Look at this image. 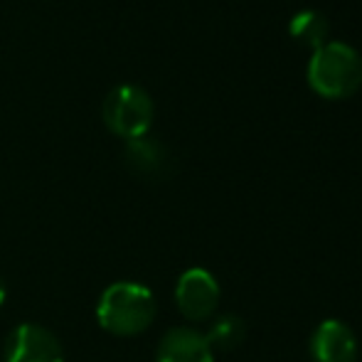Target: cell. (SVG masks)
<instances>
[{
	"label": "cell",
	"mask_w": 362,
	"mask_h": 362,
	"mask_svg": "<svg viewBox=\"0 0 362 362\" xmlns=\"http://www.w3.org/2000/svg\"><path fill=\"white\" fill-rule=\"evenodd\" d=\"M126 163L139 175H160L168 168V151L148 136L131 139L126 144Z\"/></svg>",
	"instance_id": "8"
},
{
	"label": "cell",
	"mask_w": 362,
	"mask_h": 362,
	"mask_svg": "<svg viewBox=\"0 0 362 362\" xmlns=\"http://www.w3.org/2000/svg\"><path fill=\"white\" fill-rule=\"evenodd\" d=\"M205 338L212 350L227 353V350H234L244 343V338H247V323L234 313L217 315V318H212Z\"/></svg>",
	"instance_id": "10"
},
{
	"label": "cell",
	"mask_w": 362,
	"mask_h": 362,
	"mask_svg": "<svg viewBox=\"0 0 362 362\" xmlns=\"http://www.w3.org/2000/svg\"><path fill=\"white\" fill-rule=\"evenodd\" d=\"M308 353L313 362H355L358 338L353 328L338 318H328L315 325L308 340Z\"/></svg>",
	"instance_id": "6"
},
{
	"label": "cell",
	"mask_w": 362,
	"mask_h": 362,
	"mask_svg": "<svg viewBox=\"0 0 362 362\" xmlns=\"http://www.w3.org/2000/svg\"><path fill=\"white\" fill-rule=\"evenodd\" d=\"M308 84L325 99H343L360 89L362 57L348 42H325L308 59Z\"/></svg>",
	"instance_id": "2"
},
{
	"label": "cell",
	"mask_w": 362,
	"mask_h": 362,
	"mask_svg": "<svg viewBox=\"0 0 362 362\" xmlns=\"http://www.w3.org/2000/svg\"><path fill=\"white\" fill-rule=\"evenodd\" d=\"M5 362H64L59 340L47 328L35 323H23L13 328L5 340Z\"/></svg>",
	"instance_id": "5"
},
{
	"label": "cell",
	"mask_w": 362,
	"mask_h": 362,
	"mask_svg": "<svg viewBox=\"0 0 362 362\" xmlns=\"http://www.w3.org/2000/svg\"><path fill=\"white\" fill-rule=\"evenodd\" d=\"M96 320L106 333L119 335V338L141 335L156 320V298L151 288L141 284L116 281L99 296Z\"/></svg>",
	"instance_id": "1"
},
{
	"label": "cell",
	"mask_w": 362,
	"mask_h": 362,
	"mask_svg": "<svg viewBox=\"0 0 362 362\" xmlns=\"http://www.w3.org/2000/svg\"><path fill=\"white\" fill-rule=\"evenodd\" d=\"M328 33H330V23L318 10H310V8L298 10L288 20V35L296 42L305 45V47L318 49L320 45L328 42Z\"/></svg>",
	"instance_id": "9"
},
{
	"label": "cell",
	"mask_w": 362,
	"mask_h": 362,
	"mask_svg": "<svg viewBox=\"0 0 362 362\" xmlns=\"http://www.w3.org/2000/svg\"><path fill=\"white\" fill-rule=\"evenodd\" d=\"M5 296H8V288H5V281L0 279V303H5Z\"/></svg>",
	"instance_id": "11"
},
{
	"label": "cell",
	"mask_w": 362,
	"mask_h": 362,
	"mask_svg": "<svg viewBox=\"0 0 362 362\" xmlns=\"http://www.w3.org/2000/svg\"><path fill=\"white\" fill-rule=\"evenodd\" d=\"M219 284L207 269H187L175 284V305L187 320L202 323L215 315L219 305Z\"/></svg>",
	"instance_id": "4"
},
{
	"label": "cell",
	"mask_w": 362,
	"mask_h": 362,
	"mask_svg": "<svg viewBox=\"0 0 362 362\" xmlns=\"http://www.w3.org/2000/svg\"><path fill=\"white\" fill-rule=\"evenodd\" d=\"M104 121L116 136L126 141L141 139L153 124V101L146 89L136 84H121L109 91L101 106Z\"/></svg>",
	"instance_id": "3"
},
{
	"label": "cell",
	"mask_w": 362,
	"mask_h": 362,
	"mask_svg": "<svg viewBox=\"0 0 362 362\" xmlns=\"http://www.w3.org/2000/svg\"><path fill=\"white\" fill-rule=\"evenodd\" d=\"M156 362H215V350L210 348L205 333L190 325H177L163 335Z\"/></svg>",
	"instance_id": "7"
}]
</instances>
